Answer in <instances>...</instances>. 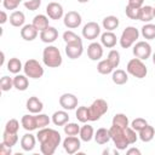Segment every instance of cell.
<instances>
[{"label": "cell", "instance_id": "cell-30", "mask_svg": "<svg viewBox=\"0 0 155 155\" xmlns=\"http://www.w3.org/2000/svg\"><path fill=\"white\" fill-rule=\"evenodd\" d=\"M139 139L142 140V142H150V140H153V138L155 137V130H154V127L153 126H150V125H147L143 130H140L139 131Z\"/></svg>", "mask_w": 155, "mask_h": 155}, {"label": "cell", "instance_id": "cell-52", "mask_svg": "<svg viewBox=\"0 0 155 155\" xmlns=\"http://www.w3.org/2000/svg\"><path fill=\"white\" fill-rule=\"evenodd\" d=\"M127 154L128 155H132V154H136V155H140V150L137 149V148H131L127 150Z\"/></svg>", "mask_w": 155, "mask_h": 155}, {"label": "cell", "instance_id": "cell-7", "mask_svg": "<svg viewBox=\"0 0 155 155\" xmlns=\"http://www.w3.org/2000/svg\"><path fill=\"white\" fill-rule=\"evenodd\" d=\"M24 74L31 79H40L44 75V68L36 59H28L23 65Z\"/></svg>", "mask_w": 155, "mask_h": 155}, {"label": "cell", "instance_id": "cell-48", "mask_svg": "<svg viewBox=\"0 0 155 155\" xmlns=\"http://www.w3.org/2000/svg\"><path fill=\"white\" fill-rule=\"evenodd\" d=\"M41 5V0H28L24 2V6L29 11H36Z\"/></svg>", "mask_w": 155, "mask_h": 155}, {"label": "cell", "instance_id": "cell-39", "mask_svg": "<svg viewBox=\"0 0 155 155\" xmlns=\"http://www.w3.org/2000/svg\"><path fill=\"white\" fill-rule=\"evenodd\" d=\"M107 59H108L109 63L113 65V68L116 69V68L119 67V64H120V53H119V51H116V50H110L109 53H108V58H107Z\"/></svg>", "mask_w": 155, "mask_h": 155}, {"label": "cell", "instance_id": "cell-16", "mask_svg": "<svg viewBox=\"0 0 155 155\" xmlns=\"http://www.w3.org/2000/svg\"><path fill=\"white\" fill-rule=\"evenodd\" d=\"M58 38V30L54 27H47L45 30L40 31V39L45 44H52Z\"/></svg>", "mask_w": 155, "mask_h": 155}, {"label": "cell", "instance_id": "cell-23", "mask_svg": "<svg viewBox=\"0 0 155 155\" xmlns=\"http://www.w3.org/2000/svg\"><path fill=\"white\" fill-rule=\"evenodd\" d=\"M52 122L56 126H64L67 122H69V115L65 110H58L54 111L52 115Z\"/></svg>", "mask_w": 155, "mask_h": 155}, {"label": "cell", "instance_id": "cell-43", "mask_svg": "<svg viewBox=\"0 0 155 155\" xmlns=\"http://www.w3.org/2000/svg\"><path fill=\"white\" fill-rule=\"evenodd\" d=\"M36 122H38V128H44V127H47L51 122V119L46 115V114H36Z\"/></svg>", "mask_w": 155, "mask_h": 155}, {"label": "cell", "instance_id": "cell-54", "mask_svg": "<svg viewBox=\"0 0 155 155\" xmlns=\"http://www.w3.org/2000/svg\"><path fill=\"white\" fill-rule=\"evenodd\" d=\"M90 0H78V2H80V4H85V2H88Z\"/></svg>", "mask_w": 155, "mask_h": 155}, {"label": "cell", "instance_id": "cell-3", "mask_svg": "<svg viewBox=\"0 0 155 155\" xmlns=\"http://www.w3.org/2000/svg\"><path fill=\"white\" fill-rule=\"evenodd\" d=\"M110 131V137H111V140L115 145L116 149L119 150H125L130 143L127 140V137H126V132H125V128H121V127H117V126H114L111 125V127L109 128Z\"/></svg>", "mask_w": 155, "mask_h": 155}, {"label": "cell", "instance_id": "cell-8", "mask_svg": "<svg viewBox=\"0 0 155 155\" xmlns=\"http://www.w3.org/2000/svg\"><path fill=\"white\" fill-rule=\"evenodd\" d=\"M133 54H134V57H137L142 61H147L153 54L151 46L147 41H138L133 46Z\"/></svg>", "mask_w": 155, "mask_h": 155}, {"label": "cell", "instance_id": "cell-31", "mask_svg": "<svg viewBox=\"0 0 155 155\" xmlns=\"http://www.w3.org/2000/svg\"><path fill=\"white\" fill-rule=\"evenodd\" d=\"M80 139L84 140V142H90L92 138H94V131H93V127L91 125H84L81 128H80Z\"/></svg>", "mask_w": 155, "mask_h": 155}, {"label": "cell", "instance_id": "cell-4", "mask_svg": "<svg viewBox=\"0 0 155 155\" xmlns=\"http://www.w3.org/2000/svg\"><path fill=\"white\" fill-rule=\"evenodd\" d=\"M139 38V31L136 27H126L119 39V42H120V46L122 48H130L131 46L134 45V42L138 40Z\"/></svg>", "mask_w": 155, "mask_h": 155}, {"label": "cell", "instance_id": "cell-2", "mask_svg": "<svg viewBox=\"0 0 155 155\" xmlns=\"http://www.w3.org/2000/svg\"><path fill=\"white\" fill-rule=\"evenodd\" d=\"M42 62L48 68H58L63 62L61 51L56 46L48 45L42 51Z\"/></svg>", "mask_w": 155, "mask_h": 155}, {"label": "cell", "instance_id": "cell-15", "mask_svg": "<svg viewBox=\"0 0 155 155\" xmlns=\"http://www.w3.org/2000/svg\"><path fill=\"white\" fill-rule=\"evenodd\" d=\"M87 56L91 61H99L103 57V45L99 42H91L87 46Z\"/></svg>", "mask_w": 155, "mask_h": 155}, {"label": "cell", "instance_id": "cell-37", "mask_svg": "<svg viewBox=\"0 0 155 155\" xmlns=\"http://www.w3.org/2000/svg\"><path fill=\"white\" fill-rule=\"evenodd\" d=\"M2 142L6 145H8V147L12 148L18 142V134L17 133H10V132L4 131V133H2Z\"/></svg>", "mask_w": 155, "mask_h": 155}, {"label": "cell", "instance_id": "cell-51", "mask_svg": "<svg viewBox=\"0 0 155 155\" xmlns=\"http://www.w3.org/2000/svg\"><path fill=\"white\" fill-rule=\"evenodd\" d=\"M7 19H8V18H7L6 12H5V11H1V12H0V24L6 23V21H7Z\"/></svg>", "mask_w": 155, "mask_h": 155}, {"label": "cell", "instance_id": "cell-56", "mask_svg": "<svg viewBox=\"0 0 155 155\" xmlns=\"http://www.w3.org/2000/svg\"><path fill=\"white\" fill-rule=\"evenodd\" d=\"M154 17H155V7H154Z\"/></svg>", "mask_w": 155, "mask_h": 155}, {"label": "cell", "instance_id": "cell-22", "mask_svg": "<svg viewBox=\"0 0 155 155\" xmlns=\"http://www.w3.org/2000/svg\"><path fill=\"white\" fill-rule=\"evenodd\" d=\"M10 23L11 25L16 27V28H21L24 25V22H25V16L22 11H13L11 15H10Z\"/></svg>", "mask_w": 155, "mask_h": 155}, {"label": "cell", "instance_id": "cell-6", "mask_svg": "<svg viewBox=\"0 0 155 155\" xmlns=\"http://www.w3.org/2000/svg\"><path fill=\"white\" fill-rule=\"evenodd\" d=\"M108 111V103L107 101L98 98L92 102V104L88 107V115L90 121H97L99 120L105 113Z\"/></svg>", "mask_w": 155, "mask_h": 155}, {"label": "cell", "instance_id": "cell-49", "mask_svg": "<svg viewBox=\"0 0 155 155\" xmlns=\"http://www.w3.org/2000/svg\"><path fill=\"white\" fill-rule=\"evenodd\" d=\"M12 154V150H11V147L6 145L4 142L0 144V155H11Z\"/></svg>", "mask_w": 155, "mask_h": 155}, {"label": "cell", "instance_id": "cell-50", "mask_svg": "<svg viewBox=\"0 0 155 155\" xmlns=\"http://www.w3.org/2000/svg\"><path fill=\"white\" fill-rule=\"evenodd\" d=\"M144 4V0H128V4L127 5H131V6H134V7H138L140 8Z\"/></svg>", "mask_w": 155, "mask_h": 155}, {"label": "cell", "instance_id": "cell-29", "mask_svg": "<svg viewBox=\"0 0 155 155\" xmlns=\"http://www.w3.org/2000/svg\"><path fill=\"white\" fill-rule=\"evenodd\" d=\"M111 80L114 84L116 85H124L128 81V75L125 70L122 69H116L113 71V75H111Z\"/></svg>", "mask_w": 155, "mask_h": 155}, {"label": "cell", "instance_id": "cell-45", "mask_svg": "<svg viewBox=\"0 0 155 155\" xmlns=\"http://www.w3.org/2000/svg\"><path fill=\"white\" fill-rule=\"evenodd\" d=\"M147 125H148V122H147V120L143 119V117H137V119H134V120L131 122V127H132L136 132H139V131L143 130Z\"/></svg>", "mask_w": 155, "mask_h": 155}, {"label": "cell", "instance_id": "cell-42", "mask_svg": "<svg viewBox=\"0 0 155 155\" xmlns=\"http://www.w3.org/2000/svg\"><path fill=\"white\" fill-rule=\"evenodd\" d=\"M63 40L65 44H70V42H76V41H81V38L79 35H76L74 31L71 30H67L63 33Z\"/></svg>", "mask_w": 155, "mask_h": 155}, {"label": "cell", "instance_id": "cell-5", "mask_svg": "<svg viewBox=\"0 0 155 155\" xmlns=\"http://www.w3.org/2000/svg\"><path fill=\"white\" fill-rule=\"evenodd\" d=\"M126 70L128 74H131L132 76L137 78V79H143L147 76L148 74V69L145 67V64L143 63L142 59L139 58H132L131 61H128L127 63V67H126Z\"/></svg>", "mask_w": 155, "mask_h": 155}, {"label": "cell", "instance_id": "cell-53", "mask_svg": "<svg viewBox=\"0 0 155 155\" xmlns=\"http://www.w3.org/2000/svg\"><path fill=\"white\" fill-rule=\"evenodd\" d=\"M4 62H5V53L1 52V65L4 64Z\"/></svg>", "mask_w": 155, "mask_h": 155}, {"label": "cell", "instance_id": "cell-1", "mask_svg": "<svg viewBox=\"0 0 155 155\" xmlns=\"http://www.w3.org/2000/svg\"><path fill=\"white\" fill-rule=\"evenodd\" d=\"M36 138L40 143V151L44 155L54 154L57 147L61 144V140H62L61 133L50 127L40 128L36 134Z\"/></svg>", "mask_w": 155, "mask_h": 155}, {"label": "cell", "instance_id": "cell-14", "mask_svg": "<svg viewBox=\"0 0 155 155\" xmlns=\"http://www.w3.org/2000/svg\"><path fill=\"white\" fill-rule=\"evenodd\" d=\"M46 13L51 19H61L64 16V10L59 2L52 1L46 6Z\"/></svg>", "mask_w": 155, "mask_h": 155}, {"label": "cell", "instance_id": "cell-38", "mask_svg": "<svg viewBox=\"0 0 155 155\" xmlns=\"http://www.w3.org/2000/svg\"><path fill=\"white\" fill-rule=\"evenodd\" d=\"M75 115H76V119H78L80 122H82V124L90 121V115H88V108H87V107H84V105H82V107H79V108L76 109Z\"/></svg>", "mask_w": 155, "mask_h": 155}, {"label": "cell", "instance_id": "cell-25", "mask_svg": "<svg viewBox=\"0 0 155 155\" xmlns=\"http://www.w3.org/2000/svg\"><path fill=\"white\" fill-rule=\"evenodd\" d=\"M120 24V21L116 16H107L103 18V22H102V25L105 30L108 31H113L115 30Z\"/></svg>", "mask_w": 155, "mask_h": 155}, {"label": "cell", "instance_id": "cell-27", "mask_svg": "<svg viewBox=\"0 0 155 155\" xmlns=\"http://www.w3.org/2000/svg\"><path fill=\"white\" fill-rule=\"evenodd\" d=\"M39 31H42L45 30L48 25V16H45V15H36L33 19V23H31Z\"/></svg>", "mask_w": 155, "mask_h": 155}, {"label": "cell", "instance_id": "cell-41", "mask_svg": "<svg viewBox=\"0 0 155 155\" xmlns=\"http://www.w3.org/2000/svg\"><path fill=\"white\" fill-rule=\"evenodd\" d=\"M139 11H140V8L134 7V6H131V5H127L126 8H125L126 16L130 19H139Z\"/></svg>", "mask_w": 155, "mask_h": 155}, {"label": "cell", "instance_id": "cell-32", "mask_svg": "<svg viewBox=\"0 0 155 155\" xmlns=\"http://www.w3.org/2000/svg\"><path fill=\"white\" fill-rule=\"evenodd\" d=\"M113 125L114 126H117V127H121V128H126L130 126V121H128V117L122 114V113H119V114H115L114 117H113Z\"/></svg>", "mask_w": 155, "mask_h": 155}, {"label": "cell", "instance_id": "cell-12", "mask_svg": "<svg viewBox=\"0 0 155 155\" xmlns=\"http://www.w3.org/2000/svg\"><path fill=\"white\" fill-rule=\"evenodd\" d=\"M80 147H81V139H79L76 136H67V138L63 140V148L70 155L78 153Z\"/></svg>", "mask_w": 155, "mask_h": 155}, {"label": "cell", "instance_id": "cell-21", "mask_svg": "<svg viewBox=\"0 0 155 155\" xmlns=\"http://www.w3.org/2000/svg\"><path fill=\"white\" fill-rule=\"evenodd\" d=\"M21 124L25 131H34L38 128V122H36V116L35 115H23L21 119Z\"/></svg>", "mask_w": 155, "mask_h": 155}, {"label": "cell", "instance_id": "cell-28", "mask_svg": "<svg viewBox=\"0 0 155 155\" xmlns=\"http://www.w3.org/2000/svg\"><path fill=\"white\" fill-rule=\"evenodd\" d=\"M29 86V81L27 75H21V74H16V76L13 78V87L17 88L18 91H25Z\"/></svg>", "mask_w": 155, "mask_h": 155}, {"label": "cell", "instance_id": "cell-44", "mask_svg": "<svg viewBox=\"0 0 155 155\" xmlns=\"http://www.w3.org/2000/svg\"><path fill=\"white\" fill-rule=\"evenodd\" d=\"M19 130V122L18 120L16 119H11L6 122V126H5V131L6 132H10V133H17Z\"/></svg>", "mask_w": 155, "mask_h": 155}, {"label": "cell", "instance_id": "cell-17", "mask_svg": "<svg viewBox=\"0 0 155 155\" xmlns=\"http://www.w3.org/2000/svg\"><path fill=\"white\" fill-rule=\"evenodd\" d=\"M38 34L39 30L33 24H24L21 29V36L25 41H33L34 39H36Z\"/></svg>", "mask_w": 155, "mask_h": 155}, {"label": "cell", "instance_id": "cell-47", "mask_svg": "<svg viewBox=\"0 0 155 155\" xmlns=\"http://www.w3.org/2000/svg\"><path fill=\"white\" fill-rule=\"evenodd\" d=\"M22 0H2V5L6 10H16Z\"/></svg>", "mask_w": 155, "mask_h": 155}, {"label": "cell", "instance_id": "cell-10", "mask_svg": "<svg viewBox=\"0 0 155 155\" xmlns=\"http://www.w3.org/2000/svg\"><path fill=\"white\" fill-rule=\"evenodd\" d=\"M82 22V18H81V15L76 11H69L64 15L63 17V23L67 28L69 29H75L78 28Z\"/></svg>", "mask_w": 155, "mask_h": 155}, {"label": "cell", "instance_id": "cell-9", "mask_svg": "<svg viewBox=\"0 0 155 155\" xmlns=\"http://www.w3.org/2000/svg\"><path fill=\"white\" fill-rule=\"evenodd\" d=\"M101 35V27L97 22H88L82 28V36L87 40H94Z\"/></svg>", "mask_w": 155, "mask_h": 155}, {"label": "cell", "instance_id": "cell-40", "mask_svg": "<svg viewBox=\"0 0 155 155\" xmlns=\"http://www.w3.org/2000/svg\"><path fill=\"white\" fill-rule=\"evenodd\" d=\"M12 87H13V79L10 78V76H2L1 80H0V88H1V91L7 92Z\"/></svg>", "mask_w": 155, "mask_h": 155}, {"label": "cell", "instance_id": "cell-36", "mask_svg": "<svg viewBox=\"0 0 155 155\" xmlns=\"http://www.w3.org/2000/svg\"><path fill=\"white\" fill-rule=\"evenodd\" d=\"M64 133L67 136H78L80 133V126L76 124V122H67L64 126Z\"/></svg>", "mask_w": 155, "mask_h": 155}, {"label": "cell", "instance_id": "cell-13", "mask_svg": "<svg viewBox=\"0 0 155 155\" xmlns=\"http://www.w3.org/2000/svg\"><path fill=\"white\" fill-rule=\"evenodd\" d=\"M59 105L64 110H73L78 107V97L73 93H63L59 97Z\"/></svg>", "mask_w": 155, "mask_h": 155}, {"label": "cell", "instance_id": "cell-11", "mask_svg": "<svg viewBox=\"0 0 155 155\" xmlns=\"http://www.w3.org/2000/svg\"><path fill=\"white\" fill-rule=\"evenodd\" d=\"M84 52V46H82V40L76 41V42H70L65 45V54L70 59H76L81 57Z\"/></svg>", "mask_w": 155, "mask_h": 155}, {"label": "cell", "instance_id": "cell-26", "mask_svg": "<svg viewBox=\"0 0 155 155\" xmlns=\"http://www.w3.org/2000/svg\"><path fill=\"white\" fill-rule=\"evenodd\" d=\"M154 18V7L145 5L140 7L139 11V21L145 22V23H150V21Z\"/></svg>", "mask_w": 155, "mask_h": 155}, {"label": "cell", "instance_id": "cell-20", "mask_svg": "<svg viewBox=\"0 0 155 155\" xmlns=\"http://www.w3.org/2000/svg\"><path fill=\"white\" fill-rule=\"evenodd\" d=\"M116 41H117V38L116 35L113 33V31H108L105 30L102 35H101V42L104 47L107 48H113L115 45H116Z\"/></svg>", "mask_w": 155, "mask_h": 155}, {"label": "cell", "instance_id": "cell-33", "mask_svg": "<svg viewBox=\"0 0 155 155\" xmlns=\"http://www.w3.org/2000/svg\"><path fill=\"white\" fill-rule=\"evenodd\" d=\"M23 69V65H22V62L16 58V57H12L10 58V61L7 62V70L12 74H18L21 70Z\"/></svg>", "mask_w": 155, "mask_h": 155}, {"label": "cell", "instance_id": "cell-35", "mask_svg": "<svg viewBox=\"0 0 155 155\" xmlns=\"http://www.w3.org/2000/svg\"><path fill=\"white\" fill-rule=\"evenodd\" d=\"M97 70H98L99 74L107 75V74L113 73V71H114V68H113V65L109 63L108 59H102V61H99V63L97 64Z\"/></svg>", "mask_w": 155, "mask_h": 155}, {"label": "cell", "instance_id": "cell-24", "mask_svg": "<svg viewBox=\"0 0 155 155\" xmlns=\"http://www.w3.org/2000/svg\"><path fill=\"white\" fill-rule=\"evenodd\" d=\"M111 139L110 137V131L104 128V127H101L96 131L94 133V140L98 143V144H107L109 140Z\"/></svg>", "mask_w": 155, "mask_h": 155}, {"label": "cell", "instance_id": "cell-46", "mask_svg": "<svg viewBox=\"0 0 155 155\" xmlns=\"http://www.w3.org/2000/svg\"><path fill=\"white\" fill-rule=\"evenodd\" d=\"M125 132H126V137H127L128 143H130V144H134V143L137 142V139H138V136H137L136 131H134L131 126H128V127L125 128Z\"/></svg>", "mask_w": 155, "mask_h": 155}, {"label": "cell", "instance_id": "cell-18", "mask_svg": "<svg viewBox=\"0 0 155 155\" xmlns=\"http://www.w3.org/2000/svg\"><path fill=\"white\" fill-rule=\"evenodd\" d=\"M25 105H27V109L29 110V113H31V114H39V113H41V110L44 109L42 102H41L38 97H35V96L29 97Z\"/></svg>", "mask_w": 155, "mask_h": 155}, {"label": "cell", "instance_id": "cell-34", "mask_svg": "<svg viewBox=\"0 0 155 155\" xmlns=\"http://www.w3.org/2000/svg\"><path fill=\"white\" fill-rule=\"evenodd\" d=\"M142 35L147 40H153L155 39V24L153 23H147L142 27Z\"/></svg>", "mask_w": 155, "mask_h": 155}, {"label": "cell", "instance_id": "cell-19", "mask_svg": "<svg viewBox=\"0 0 155 155\" xmlns=\"http://www.w3.org/2000/svg\"><path fill=\"white\" fill-rule=\"evenodd\" d=\"M35 144H36V138L31 133H25L21 138V147L24 151H31L35 148Z\"/></svg>", "mask_w": 155, "mask_h": 155}, {"label": "cell", "instance_id": "cell-55", "mask_svg": "<svg viewBox=\"0 0 155 155\" xmlns=\"http://www.w3.org/2000/svg\"><path fill=\"white\" fill-rule=\"evenodd\" d=\"M151 57H153V63L155 64V52H154V53L151 54Z\"/></svg>", "mask_w": 155, "mask_h": 155}]
</instances>
